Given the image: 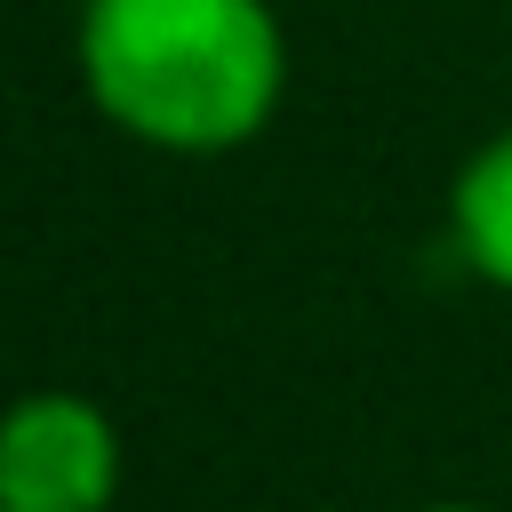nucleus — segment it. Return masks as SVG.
<instances>
[{
    "instance_id": "nucleus-1",
    "label": "nucleus",
    "mask_w": 512,
    "mask_h": 512,
    "mask_svg": "<svg viewBox=\"0 0 512 512\" xmlns=\"http://www.w3.org/2000/svg\"><path fill=\"white\" fill-rule=\"evenodd\" d=\"M80 72L128 136L224 152L272 120L288 56L264 0H88Z\"/></svg>"
},
{
    "instance_id": "nucleus-2",
    "label": "nucleus",
    "mask_w": 512,
    "mask_h": 512,
    "mask_svg": "<svg viewBox=\"0 0 512 512\" xmlns=\"http://www.w3.org/2000/svg\"><path fill=\"white\" fill-rule=\"evenodd\" d=\"M120 432L80 392H32L0 416V512H104Z\"/></svg>"
},
{
    "instance_id": "nucleus-3",
    "label": "nucleus",
    "mask_w": 512,
    "mask_h": 512,
    "mask_svg": "<svg viewBox=\"0 0 512 512\" xmlns=\"http://www.w3.org/2000/svg\"><path fill=\"white\" fill-rule=\"evenodd\" d=\"M456 248L472 256V272L512 288V128L480 144L472 168L456 176Z\"/></svg>"
},
{
    "instance_id": "nucleus-4",
    "label": "nucleus",
    "mask_w": 512,
    "mask_h": 512,
    "mask_svg": "<svg viewBox=\"0 0 512 512\" xmlns=\"http://www.w3.org/2000/svg\"><path fill=\"white\" fill-rule=\"evenodd\" d=\"M432 512H472V504H432Z\"/></svg>"
}]
</instances>
